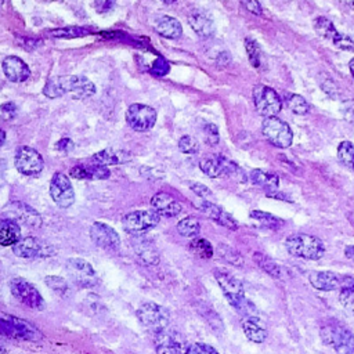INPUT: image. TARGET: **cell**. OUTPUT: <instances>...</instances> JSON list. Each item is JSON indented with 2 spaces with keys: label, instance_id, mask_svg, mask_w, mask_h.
Masks as SVG:
<instances>
[{
  "label": "cell",
  "instance_id": "31",
  "mask_svg": "<svg viewBox=\"0 0 354 354\" xmlns=\"http://www.w3.org/2000/svg\"><path fill=\"white\" fill-rule=\"evenodd\" d=\"M250 181L267 191H277L278 186H279V179L275 173L267 172V170H262V169H255L250 172Z\"/></svg>",
  "mask_w": 354,
  "mask_h": 354
},
{
  "label": "cell",
  "instance_id": "55",
  "mask_svg": "<svg viewBox=\"0 0 354 354\" xmlns=\"http://www.w3.org/2000/svg\"><path fill=\"white\" fill-rule=\"evenodd\" d=\"M348 70H350V72H351V75H353V78H354V57L350 60V63H348Z\"/></svg>",
  "mask_w": 354,
  "mask_h": 354
},
{
  "label": "cell",
  "instance_id": "14",
  "mask_svg": "<svg viewBox=\"0 0 354 354\" xmlns=\"http://www.w3.org/2000/svg\"><path fill=\"white\" fill-rule=\"evenodd\" d=\"M199 169L210 179H217L222 176H235L238 173L244 175L237 164L223 157L222 154L212 155L199 162Z\"/></svg>",
  "mask_w": 354,
  "mask_h": 354
},
{
  "label": "cell",
  "instance_id": "10",
  "mask_svg": "<svg viewBox=\"0 0 354 354\" xmlns=\"http://www.w3.org/2000/svg\"><path fill=\"white\" fill-rule=\"evenodd\" d=\"M253 103L257 112L264 118L277 117L282 110V100L277 92L268 86L257 85L253 89Z\"/></svg>",
  "mask_w": 354,
  "mask_h": 354
},
{
  "label": "cell",
  "instance_id": "39",
  "mask_svg": "<svg viewBox=\"0 0 354 354\" xmlns=\"http://www.w3.org/2000/svg\"><path fill=\"white\" fill-rule=\"evenodd\" d=\"M190 248L194 253H197L199 257L202 259H210L213 255H215V250H213V246L212 244L208 241V239H204V238H198V239H194L191 244H190Z\"/></svg>",
  "mask_w": 354,
  "mask_h": 354
},
{
  "label": "cell",
  "instance_id": "5",
  "mask_svg": "<svg viewBox=\"0 0 354 354\" xmlns=\"http://www.w3.org/2000/svg\"><path fill=\"white\" fill-rule=\"evenodd\" d=\"M0 336L30 342H38L43 339V333L34 324L27 319L6 314H0Z\"/></svg>",
  "mask_w": 354,
  "mask_h": 354
},
{
  "label": "cell",
  "instance_id": "1",
  "mask_svg": "<svg viewBox=\"0 0 354 354\" xmlns=\"http://www.w3.org/2000/svg\"><path fill=\"white\" fill-rule=\"evenodd\" d=\"M95 93V83L82 75L55 77L50 78L43 88V95L48 99H59L66 95H70L75 100H85L92 97Z\"/></svg>",
  "mask_w": 354,
  "mask_h": 354
},
{
  "label": "cell",
  "instance_id": "7",
  "mask_svg": "<svg viewBox=\"0 0 354 354\" xmlns=\"http://www.w3.org/2000/svg\"><path fill=\"white\" fill-rule=\"evenodd\" d=\"M262 132L268 143L278 148H288L293 141V132L286 122L277 117L264 118L262 124Z\"/></svg>",
  "mask_w": 354,
  "mask_h": 354
},
{
  "label": "cell",
  "instance_id": "4",
  "mask_svg": "<svg viewBox=\"0 0 354 354\" xmlns=\"http://www.w3.org/2000/svg\"><path fill=\"white\" fill-rule=\"evenodd\" d=\"M325 344L333 347L336 354H354V333L337 321H328L319 329Z\"/></svg>",
  "mask_w": 354,
  "mask_h": 354
},
{
  "label": "cell",
  "instance_id": "8",
  "mask_svg": "<svg viewBox=\"0 0 354 354\" xmlns=\"http://www.w3.org/2000/svg\"><path fill=\"white\" fill-rule=\"evenodd\" d=\"M159 220L161 217L154 210H135L124 216L122 227L128 234L139 237L157 227Z\"/></svg>",
  "mask_w": 354,
  "mask_h": 354
},
{
  "label": "cell",
  "instance_id": "37",
  "mask_svg": "<svg viewBox=\"0 0 354 354\" xmlns=\"http://www.w3.org/2000/svg\"><path fill=\"white\" fill-rule=\"evenodd\" d=\"M337 159L342 165L354 170V144L351 141H342L337 146Z\"/></svg>",
  "mask_w": 354,
  "mask_h": 354
},
{
  "label": "cell",
  "instance_id": "51",
  "mask_svg": "<svg viewBox=\"0 0 354 354\" xmlns=\"http://www.w3.org/2000/svg\"><path fill=\"white\" fill-rule=\"evenodd\" d=\"M16 111H17V108H16V106L13 103H8V104L0 107V114H2V115L8 114V119L13 118L16 115Z\"/></svg>",
  "mask_w": 354,
  "mask_h": 354
},
{
  "label": "cell",
  "instance_id": "11",
  "mask_svg": "<svg viewBox=\"0 0 354 354\" xmlns=\"http://www.w3.org/2000/svg\"><path fill=\"white\" fill-rule=\"evenodd\" d=\"M10 291L12 295L21 302L23 304L28 306L34 310H43L45 308V300L38 291V288L31 284L28 279L23 277H16L10 281Z\"/></svg>",
  "mask_w": 354,
  "mask_h": 354
},
{
  "label": "cell",
  "instance_id": "26",
  "mask_svg": "<svg viewBox=\"0 0 354 354\" xmlns=\"http://www.w3.org/2000/svg\"><path fill=\"white\" fill-rule=\"evenodd\" d=\"M308 281L313 288L321 292H331L340 286V275L332 271H311Z\"/></svg>",
  "mask_w": 354,
  "mask_h": 354
},
{
  "label": "cell",
  "instance_id": "45",
  "mask_svg": "<svg viewBox=\"0 0 354 354\" xmlns=\"http://www.w3.org/2000/svg\"><path fill=\"white\" fill-rule=\"evenodd\" d=\"M219 252L222 255V257L227 262V263H231V264H237V266H242V257L239 256V253H237L235 250H233L231 248L228 246H220L219 248Z\"/></svg>",
  "mask_w": 354,
  "mask_h": 354
},
{
  "label": "cell",
  "instance_id": "13",
  "mask_svg": "<svg viewBox=\"0 0 354 354\" xmlns=\"http://www.w3.org/2000/svg\"><path fill=\"white\" fill-rule=\"evenodd\" d=\"M14 164L17 170L26 176H37L42 173L45 168V161L42 155L35 148L28 146L17 148Z\"/></svg>",
  "mask_w": 354,
  "mask_h": 354
},
{
  "label": "cell",
  "instance_id": "50",
  "mask_svg": "<svg viewBox=\"0 0 354 354\" xmlns=\"http://www.w3.org/2000/svg\"><path fill=\"white\" fill-rule=\"evenodd\" d=\"M56 148L61 153H70L71 150H74V143L70 139H63L56 144Z\"/></svg>",
  "mask_w": 354,
  "mask_h": 354
},
{
  "label": "cell",
  "instance_id": "18",
  "mask_svg": "<svg viewBox=\"0 0 354 354\" xmlns=\"http://www.w3.org/2000/svg\"><path fill=\"white\" fill-rule=\"evenodd\" d=\"M90 238L96 246L110 250L118 252L121 248V237L111 226L103 222H95L90 227Z\"/></svg>",
  "mask_w": 354,
  "mask_h": 354
},
{
  "label": "cell",
  "instance_id": "42",
  "mask_svg": "<svg viewBox=\"0 0 354 354\" xmlns=\"http://www.w3.org/2000/svg\"><path fill=\"white\" fill-rule=\"evenodd\" d=\"M204 139L206 141V144L215 147L219 144L220 141V133H219V128L215 124H205L204 126Z\"/></svg>",
  "mask_w": 354,
  "mask_h": 354
},
{
  "label": "cell",
  "instance_id": "33",
  "mask_svg": "<svg viewBox=\"0 0 354 354\" xmlns=\"http://www.w3.org/2000/svg\"><path fill=\"white\" fill-rule=\"evenodd\" d=\"M245 50L248 55V60L253 68L260 70L264 67V55L259 43L250 38L245 39Z\"/></svg>",
  "mask_w": 354,
  "mask_h": 354
},
{
  "label": "cell",
  "instance_id": "53",
  "mask_svg": "<svg viewBox=\"0 0 354 354\" xmlns=\"http://www.w3.org/2000/svg\"><path fill=\"white\" fill-rule=\"evenodd\" d=\"M344 114H346V119H347L350 124L354 125V110H353V108H348V110L344 111Z\"/></svg>",
  "mask_w": 354,
  "mask_h": 354
},
{
  "label": "cell",
  "instance_id": "32",
  "mask_svg": "<svg viewBox=\"0 0 354 354\" xmlns=\"http://www.w3.org/2000/svg\"><path fill=\"white\" fill-rule=\"evenodd\" d=\"M314 30H315V32H317L321 38L329 41L332 45H335V42L337 41V38H339L340 34H342V32H339V31L335 28V26L332 24V21H329L326 17H317V19L314 20Z\"/></svg>",
  "mask_w": 354,
  "mask_h": 354
},
{
  "label": "cell",
  "instance_id": "20",
  "mask_svg": "<svg viewBox=\"0 0 354 354\" xmlns=\"http://www.w3.org/2000/svg\"><path fill=\"white\" fill-rule=\"evenodd\" d=\"M195 206L215 223H217L226 228H230V230L238 228L237 220L231 215H228L223 208L217 206L215 202H208V201L201 199V201L195 202Z\"/></svg>",
  "mask_w": 354,
  "mask_h": 354
},
{
  "label": "cell",
  "instance_id": "30",
  "mask_svg": "<svg viewBox=\"0 0 354 354\" xmlns=\"http://www.w3.org/2000/svg\"><path fill=\"white\" fill-rule=\"evenodd\" d=\"M130 154L126 151H121V150H114V148H107L103 150L97 154L93 155L92 161L96 165H103V166H111V165H118V164H125L130 159Z\"/></svg>",
  "mask_w": 354,
  "mask_h": 354
},
{
  "label": "cell",
  "instance_id": "54",
  "mask_svg": "<svg viewBox=\"0 0 354 354\" xmlns=\"http://www.w3.org/2000/svg\"><path fill=\"white\" fill-rule=\"evenodd\" d=\"M5 141H6V133H5V130L0 129V147L5 144Z\"/></svg>",
  "mask_w": 354,
  "mask_h": 354
},
{
  "label": "cell",
  "instance_id": "38",
  "mask_svg": "<svg viewBox=\"0 0 354 354\" xmlns=\"http://www.w3.org/2000/svg\"><path fill=\"white\" fill-rule=\"evenodd\" d=\"M286 106L295 115H300V117L307 115L308 111H310V107H308L307 101L299 95H288L286 96Z\"/></svg>",
  "mask_w": 354,
  "mask_h": 354
},
{
  "label": "cell",
  "instance_id": "48",
  "mask_svg": "<svg viewBox=\"0 0 354 354\" xmlns=\"http://www.w3.org/2000/svg\"><path fill=\"white\" fill-rule=\"evenodd\" d=\"M242 8H245L249 13L255 14V16H262L263 13V9H262V5L259 2H256V0H244V2H241Z\"/></svg>",
  "mask_w": 354,
  "mask_h": 354
},
{
  "label": "cell",
  "instance_id": "40",
  "mask_svg": "<svg viewBox=\"0 0 354 354\" xmlns=\"http://www.w3.org/2000/svg\"><path fill=\"white\" fill-rule=\"evenodd\" d=\"M45 284H46L53 292H56V293H59V295H61V296H64V295H67V293L70 292V285H68L67 279L63 278V277H60V275H48V277L45 278Z\"/></svg>",
  "mask_w": 354,
  "mask_h": 354
},
{
  "label": "cell",
  "instance_id": "6",
  "mask_svg": "<svg viewBox=\"0 0 354 354\" xmlns=\"http://www.w3.org/2000/svg\"><path fill=\"white\" fill-rule=\"evenodd\" d=\"M141 325L153 332H161L168 328L170 322V313L166 307L154 302H147L137 308L136 313Z\"/></svg>",
  "mask_w": 354,
  "mask_h": 354
},
{
  "label": "cell",
  "instance_id": "3",
  "mask_svg": "<svg viewBox=\"0 0 354 354\" xmlns=\"http://www.w3.org/2000/svg\"><path fill=\"white\" fill-rule=\"evenodd\" d=\"M285 246L289 255L304 260H319L325 255L324 242L314 235L297 233L286 238Z\"/></svg>",
  "mask_w": 354,
  "mask_h": 354
},
{
  "label": "cell",
  "instance_id": "23",
  "mask_svg": "<svg viewBox=\"0 0 354 354\" xmlns=\"http://www.w3.org/2000/svg\"><path fill=\"white\" fill-rule=\"evenodd\" d=\"M151 206L159 217H176L183 210L181 204L166 193L155 194L151 199Z\"/></svg>",
  "mask_w": 354,
  "mask_h": 354
},
{
  "label": "cell",
  "instance_id": "36",
  "mask_svg": "<svg viewBox=\"0 0 354 354\" xmlns=\"http://www.w3.org/2000/svg\"><path fill=\"white\" fill-rule=\"evenodd\" d=\"M253 260H255V263H256L262 270H264L268 275H271V277H274V278H279V277H281V268H279V266H278L275 262H273L270 257H267L266 255L256 252V253L253 255Z\"/></svg>",
  "mask_w": 354,
  "mask_h": 354
},
{
  "label": "cell",
  "instance_id": "46",
  "mask_svg": "<svg viewBox=\"0 0 354 354\" xmlns=\"http://www.w3.org/2000/svg\"><path fill=\"white\" fill-rule=\"evenodd\" d=\"M56 38H77V37H85L88 35L86 30L82 28H68V30H57L52 34Z\"/></svg>",
  "mask_w": 354,
  "mask_h": 354
},
{
  "label": "cell",
  "instance_id": "29",
  "mask_svg": "<svg viewBox=\"0 0 354 354\" xmlns=\"http://www.w3.org/2000/svg\"><path fill=\"white\" fill-rule=\"evenodd\" d=\"M21 239V227L13 219H0V245L14 246Z\"/></svg>",
  "mask_w": 354,
  "mask_h": 354
},
{
  "label": "cell",
  "instance_id": "2",
  "mask_svg": "<svg viewBox=\"0 0 354 354\" xmlns=\"http://www.w3.org/2000/svg\"><path fill=\"white\" fill-rule=\"evenodd\" d=\"M215 278L231 307H234L238 313L245 314L246 317L256 315V308L246 299L244 285L238 278L220 268L215 270Z\"/></svg>",
  "mask_w": 354,
  "mask_h": 354
},
{
  "label": "cell",
  "instance_id": "56",
  "mask_svg": "<svg viewBox=\"0 0 354 354\" xmlns=\"http://www.w3.org/2000/svg\"><path fill=\"white\" fill-rule=\"evenodd\" d=\"M346 5H347L348 8H353V9H354V2H347Z\"/></svg>",
  "mask_w": 354,
  "mask_h": 354
},
{
  "label": "cell",
  "instance_id": "47",
  "mask_svg": "<svg viewBox=\"0 0 354 354\" xmlns=\"http://www.w3.org/2000/svg\"><path fill=\"white\" fill-rule=\"evenodd\" d=\"M339 300L347 310L354 311V292L339 289Z\"/></svg>",
  "mask_w": 354,
  "mask_h": 354
},
{
  "label": "cell",
  "instance_id": "41",
  "mask_svg": "<svg viewBox=\"0 0 354 354\" xmlns=\"http://www.w3.org/2000/svg\"><path fill=\"white\" fill-rule=\"evenodd\" d=\"M179 150L187 155H195L199 151V143L193 136H183L179 140Z\"/></svg>",
  "mask_w": 354,
  "mask_h": 354
},
{
  "label": "cell",
  "instance_id": "24",
  "mask_svg": "<svg viewBox=\"0 0 354 354\" xmlns=\"http://www.w3.org/2000/svg\"><path fill=\"white\" fill-rule=\"evenodd\" d=\"M188 24L191 30L202 39H209L216 34V27L213 19L202 10H194L188 16Z\"/></svg>",
  "mask_w": 354,
  "mask_h": 354
},
{
  "label": "cell",
  "instance_id": "34",
  "mask_svg": "<svg viewBox=\"0 0 354 354\" xmlns=\"http://www.w3.org/2000/svg\"><path fill=\"white\" fill-rule=\"evenodd\" d=\"M249 217L259 224L263 228H270V230H277L281 226V220L278 217H275L271 213L267 212H262V210H252L249 213Z\"/></svg>",
  "mask_w": 354,
  "mask_h": 354
},
{
  "label": "cell",
  "instance_id": "44",
  "mask_svg": "<svg viewBox=\"0 0 354 354\" xmlns=\"http://www.w3.org/2000/svg\"><path fill=\"white\" fill-rule=\"evenodd\" d=\"M187 354H220L213 346L202 342L191 343L187 348Z\"/></svg>",
  "mask_w": 354,
  "mask_h": 354
},
{
  "label": "cell",
  "instance_id": "43",
  "mask_svg": "<svg viewBox=\"0 0 354 354\" xmlns=\"http://www.w3.org/2000/svg\"><path fill=\"white\" fill-rule=\"evenodd\" d=\"M187 184H188V187L191 188V191H194L199 198H202V201L213 202L215 195H213V193H212L206 186H204V184H201V183H191V181H188Z\"/></svg>",
  "mask_w": 354,
  "mask_h": 354
},
{
  "label": "cell",
  "instance_id": "19",
  "mask_svg": "<svg viewBox=\"0 0 354 354\" xmlns=\"http://www.w3.org/2000/svg\"><path fill=\"white\" fill-rule=\"evenodd\" d=\"M132 249L143 266H157L159 263V252L151 239L143 235L133 237Z\"/></svg>",
  "mask_w": 354,
  "mask_h": 354
},
{
  "label": "cell",
  "instance_id": "25",
  "mask_svg": "<svg viewBox=\"0 0 354 354\" xmlns=\"http://www.w3.org/2000/svg\"><path fill=\"white\" fill-rule=\"evenodd\" d=\"M242 331L246 339H249L253 343H263L268 336L264 321L257 315L245 317L242 321Z\"/></svg>",
  "mask_w": 354,
  "mask_h": 354
},
{
  "label": "cell",
  "instance_id": "27",
  "mask_svg": "<svg viewBox=\"0 0 354 354\" xmlns=\"http://www.w3.org/2000/svg\"><path fill=\"white\" fill-rule=\"evenodd\" d=\"M70 176L79 180H106L111 176V170L103 165H77L70 170Z\"/></svg>",
  "mask_w": 354,
  "mask_h": 354
},
{
  "label": "cell",
  "instance_id": "16",
  "mask_svg": "<svg viewBox=\"0 0 354 354\" xmlns=\"http://www.w3.org/2000/svg\"><path fill=\"white\" fill-rule=\"evenodd\" d=\"M186 339L176 331L164 329L155 333V351L157 354H187Z\"/></svg>",
  "mask_w": 354,
  "mask_h": 354
},
{
  "label": "cell",
  "instance_id": "15",
  "mask_svg": "<svg viewBox=\"0 0 354 354\" xmlns=\"http://www.w3.org/2000/svg\"><path fill=\"white\" fill-rule=\"evenodd\" d=\"M126 122L136 132H147L157 122V111L144 104H132L126 111Z\"/></svg>",
  "mask_w": 354,
  "mask_h": 354
},
{
  "label": "cell",
  "instance_id": "35",
  "mask_svg": "<svg viewBox=\"0 0 354 354\" xmlns=\"http://www.w3.org/2000/svg\"><path fill=\"white\" fill-rule=\"evenodd\" d=\"M177 231H179L180 235H183L186 238H194L199 234L201 224H199L197 217L187 216L177 223Z\"/></svg>",
  "mask_w": 354,
  "mask_h": 354
},
{
  "label": "cell",
  "instance_id": "21",
  "mask_svg": "<svg viewBox=\"0 0 354 354\" xmlns=\"http://www.w3.org/2000/svg\"><path fill=\"white\" fill-rule=\"evenodd\" d=\"M2 70L5 77L14 83L26 82L31 77L30 67L17 56H8L2 63Z\"/></svg>",
  "mask_w": 354,
  "mask_h": 354
},
{
  "label": "cell",
  "instance_id": "49",
  "mask_svg": "<svg viewBox=\"0 0 354 354\" xmlns=\"http://www.w3.org/2000/svg\"><path fill=\"white\" fill-rule=\"evenodd\" d=\"M339 289L354 292V277H340Z\"/></svg>",
  "mask_w": 354,
  "mask_h": 354
},
{
  "label": "cell",
  "instance_id": "52",
  "mask_svg": "<svg viewBox=\"0 0 354 354\" xmlns=\"http://www.w3.org/2000/svg\"><path fill=\"white\" fill-rule=\"evenodd\" d=\"M344 255H346L347 260L354 266V245L346 246V249H344Z\"/></svg>",
  "mask_w": 354,
  "mask_h": 354
},
{
  "label": "cell",
  "instance_id": "9",
  "mask_svg": "<svg viewBox=\"0 0 354 354\" xmlns=\"http://www.w3.org/2000/svg\"><path fill=\"white\" fill-rule=\"evenodd\" d=\"M66 271L71 281L79 288H92L99 284V277L93 266L81 257H71L66 262Z\"/></svg>",
  "mask_w": 354,
  "mask_h": 354
},
{
  "label": "cell",
  "instance_id": "22",
  "mask_svg": "<svg viewBox=\"0 0 354 354\" xmlns=\"http://www.w3.org/2000/svg\"><path fill=\"white\" fill-rule=\"evenodd\" d=\"M10 210L8 213L13 217L14 222H21L24 226L30 228H38L42 226V216L30 205L23 202H13L9 206Z\"/></svg>",
  "mask_w": 354,
  "mask_h": 354
},
{
  "label": "cell",
  "instance_id": "28",
  "mask_svg": "<svg viewBox=\"0 0 354 354\" xmlns=\"http://www.w3.org/2000/svg\"><path fill=\"white\" fill-rule=\"evenodd\" d=\"M154 28H155V31H157L162 38H166V39H170V41L180 39L181 35H183V27H181V24L179 23V20H176V19H173V17H169V16H162V17H159V19L155 21Z\"/></svg>",
  "mask_w": 354,
  "mask_h": 354
},
{
  "label": "cell",
  "instance_id": "17",
  "mask_svg": "<svg viewBox=\"0 0 354 354\" xmlns=\"http://www.w3.org/2000/svg\"><path fill=\"white\" fill-rule=\"evenodd\" d=\"M50 195L52 199L60 208H70L75 202V191L71 180L67 175L57 172L50 181Z\"/></svg>",
  "mask_w": 354,
  "mask_h": 354
},
{
  "label": "cell",
  "instance_id": "12",
  "mask_svg": "<svg viewBox=\"0 0 354 354\" xmlns=\"http://www.w3.org/2000/svg\"><path fill=\"white\" fill-rule=\"evenodd\" d=\"M13 252L16 256L23 259H42V257H50L55 255V248L37 238V237H26L21 238L14 246Z\"/></svg>",
  "mask_w": 354,
  "mask_h": 354
}]
</instances>
